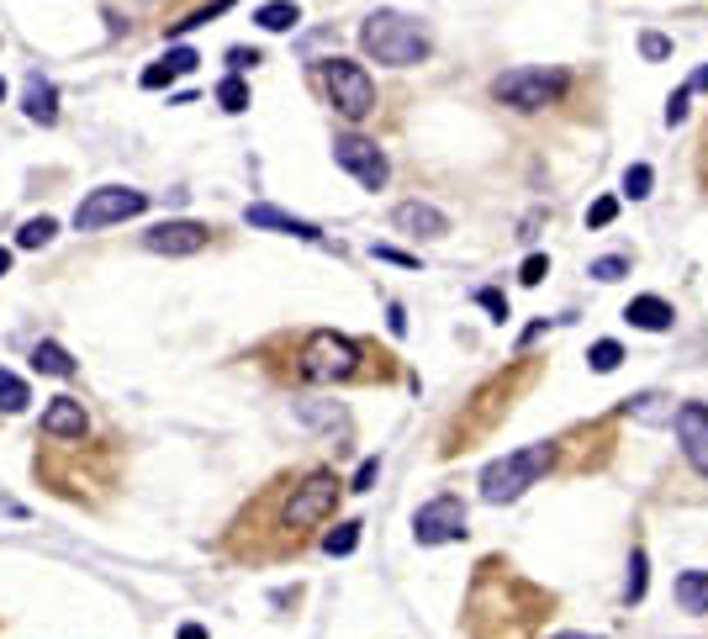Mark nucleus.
I'll list each match as a JSON object with an SVG mask.
<instances>
[{
    "instance_id": "25",
    "label": "nucleus",
    "mask_w": 708,
    "mask_h": 639,
    "mask_svg": "<svg viewBox=\"0 0 708 639\" xmlns=\"http://www.w3.org/2000/svg\"><path fill=\"white\" fill-rule=\"evenodd\" d=\"M650 185H656V169H650V164H629V169H624V196H629V201H645Z\"/></svg>"
},
{
    "instance_id": "29",
    "label": "nucleus",
    "mask_w": 708,
    "mask_h": 639,
    "mask_svg": "<svg viewBox=\"0 0 708 639\" xmlns=\"http://www.w3.org/2000/svg\"><path fill=\"white\" fill-rule=\"evenodd\" d=\"M613 217H619V201H613V196H598L587 206V228H608Z\"/></svg>"
},
{
    "instance_id": "35",
    "label": "nucleus",
    "mask_w": 708,
    "mask_h": 639,
    "mask_svg": "<svg viewBox=\"0 0 708 639\" xmlns=\"http://www.w3.org/2000/svg\"><path fill=\"white\" fill-rule=\"evenodd\" d=\"M476 302H481V307H487V312L497 317V323H508V302H502V296H497V291H481V296H476Z\"/></svg>"
},
{
    "instance_id": "41",
    "label": "nucleus",
    "mask_w": 708,
    "mask_h": 639,
    "mask_svg": "<svg viewBox=\"0 0 708 639\" xmlns=\"http://www.w3.org/2000/svg\"><path fill=\"white\" fill-rule=\"evenodd\" d=\"M11 270V249H0V275H6Z\"/></svg>"
},
{
    "instance_id": "23",
    "label": "nucleus",
    "mask_w": 708,
    "mask_h": 639,
    "mask_svg": "<svg viewBox=\"0 0 708 639\" xmlns=\"http://www.w3.org/2000/svg\"><path fill=\"white\" fill-rule=\"evenodd\" d=\"M27 402H32V391H27V381H22V375L0 370V407H6V412H22Z\"/></svg>"
},
{
    "instance_id": "3",
    "label": "nucleus",
    "mask_w": 708,
    "mask_h": 639,
    "mask_svg": "<svg viewBox=\"0 0 708 639\" xmlns=\"http://www.w3.org/2000/svg\"><path fill=\"white\" fill-rule=\"evenodd\" d=\"M318 80L328 90V101L339 106V117L365 122L370 111H376V85H370L365 64H354V59H318Z\"/></svg>"
},
{
    "instance_id": "10",
    "label": "nucleus",
    "mask_w": 708,
    "mask_h": 639,
    "mask_svg": "<svg viewBox=\"0 0 708 639\" xmlns=\"http://www.w3.org/2000/svg\"><path fill=\"white\" fill-rule=\"evenodd\" d=\"M207 243H212V233L201 228V222H191V217L154 222V228L143 233V249H148V254H170V259H180V254H201Z\"/></svg>"
},
{
    "instance_id": "32",
    "label": "nucleus",
    "mask_w": 708,
    "mask_h": 639,
    "mask_svg": "<svg viewBox=\"0 0 708 639\" xmlns=\"http://www.w3.org/2000/svg\"><path fill=\"white\" fill-rule=\"evenodd\" d=\"M545 270H550V259H545V254H529L524 270H518V280H524V286H539V280H545Z\"/></svg>"
},
{
    "instance_id": "15",
    "label": "nucleus",
    "mask_w": 708,
    "mask_h": 639,
    "mask_svg": "<svg viewBox=\"0 0 708 639\" xmlns=\"http://www.w3.org/2000/svg\"><path fill=\"white\" fill-rule=\"evenodd\" d=\"M672 307L661 302V296H635V302L624 307V323H635V328H645V333H666L672 328Z\"/></svg>"
},
{
    "instance_id": "33",
    "label": "nucleus",
    "mask_w": 708,
    "mask_h": 639,
    "mask_svg": "<svg viewBox=\"0 0 708 639\" xmlns=\"http://www.w3.org/2000/svg\"><path fill=\"white\" fill-rule=\"evenodd\" d=\"M376 476H381V460H365L360 471H354V481H349V492H370L376 486Z\"/></svg>"
},
{
    "instance_id": "19",
    "label": "nucleus",
    "mask_w": 708,
    "mask_h": 639,
    "mask_svg": "<svg viewBox=\"0 0 708 639\" xmlns=\"http://www.w3.org/2000/svg\"><path fill=\"white\" fill-rule=\"evenodd\" d=\"M254 22L265 32H291L296 22H302V11H296V0H270V6L254 11Z\"/></svg>"
},
{
    "instance_id": "11",
    "label": "nucleus",
    "mask_w": 708,
    "mask_h": 639,
    "mask_svg": "<svg viewBox=\"0 0 708 639\" xmlns=\"http://www.w3.org/2000/svg\"><path fill=\"white\" fill-rule=\"evenodd\" d=\"M677 439H682V455L698 476H708V407L703 402H682L677 407Z\"/></svg>"
},
{
    "instance_id": "30",
    "label": "nucleus",
    "mask_w": 708,
    "mask_h": 639,
    "mask_svg": "<svg viewBox=\"0 0 708 639\" xmlns=\"http://www.w3.org/2000/svg\"><path fill=\"white\" fill-rule=\"evenodd\" d=\"M687 101H693V85L672 90V101H666V127H677V122L687 117Z\"/></svg>"
},
{
    "instance_id": "9",
    "label": "nucleus",
    "mask_w": 708,
    "mask_h": 639,
    "mask_svg": "<svg viewBox=\"0 0 708 639\" xmlns=\"http://www.w3.org/2000/svg\"><path fill=\"white\" fill-rule=\"evenodd\" d=\"M413 539L418 544H455V539H465V502L460 497L423 502L418 518H413Z\"/></svg>"
},
{
    "instance_id": "7",
    "label": "nucleus",
    "mask_w": 708,
    "mask_h": 639,
    "mask_svg": "<svg viewBox=\"0 0 708 639\" xmlns=\"http://www.w3.org/2000/svg\"><path fill=\"white\" fill-rule=\"evenodd\" d=\"M148 212V196L143 191H127V185H101V191H90L80 206H74V228L80 233H101L111 222H127Z\"/></svg>"
},
{
    "instance_id": "13",
    "label": "nucleus",
    "mask_w": 708,
    "mask_h": 639,
    "mask_svg": "<svg viewBox=\"0 0 708 639\" xmlns=\"http://www.w3.org/2000/svg\"><path fill=\"white\" fill-rule=\"evenodd\" d=\"M391 222H397L402 233H413V238H444L450 233V217H444L439 206H428V201H402L397 212H391Z\"/></svg>"
},
{
    "instance_id": "1",
    "label": "nucleus",
    "mask_w": 708,
    "mask_h": 639,
    "mask_svg": "<svg viewBox=\"0 0 708 639\" xmlns=\"http://www.w3.org/2000/svg\"><path fill=\"white\" fill-rule=\"evenodd\" d=\"M360 48H365L376 64L413 69V64L428 59L434 37H428L423 22H413V16H402V11H376V16H365V27H360Z\"/></svg>"
},
{
    "instance_id": "18",
    "label": "nucleus",
    "mask_w": 708,
    "mask_h": 639,
    "mask_svg": "<svg viewBox=\"0 0 708 639\" xmlns=\"http://www.w3.org/2000/svg\"><path fill=\"white\" fill-rule=\"evenodd\" d=\"M32 370H43V375H59V381H69V375H74V360H69V349H59L53 338H43V344L32 349Z\"/></svg>"
},
{
    "instance_id": "26",
    "label": "nucleus",
    "mask_w": 708,
    "mask_h": 639,
    "mask_svg": "<svg viewBox=\"0 0 708 639\" xmlns=\"http://www.w3.org/2000/svg\"><path fill=\"white\" fill-rule=\"evenodd\" d=\"M354 544H360V523H339V529L323 534V550L328 555H354Z\"/></svg>"
},
{
    "instance_id": "21",
    "label": "nucleus",
    "mask_w": 708,
    "mask_h": 639,
    "mask_svg": "<svg viewBox=\"0 0 708 639\" xmlns=\"http://www.w3.org/2000/svg\"><path fill=\"white\" fill-rule=\"evenodd\" d=\"M53 233H59L53 217H32V222H22V233H16V249H43V243H53Z\"/></svg>"
},
{
    "instance_id": "36",
    "label": "nucleus",
    "mask_w": 708,
    "mask_h": 639,
    "mask_svg": "<svg viewBox=\"0 0 708 639\" xmlns=\"http://www.w3.org/2000/svg\"><path fill=\"white\" fill-rule=\"evenodd\" d=\"M170 59H175V69H180V74H191V69L201 64V59H196V48H170Z\"/></svg>"
},
{
    "instance_id": "14",
    "label": "nucleus",
    "mask_w": 708,
    "mask_h": 639,
    "mask_svg": "<svg viewBox=\"0 0 708 639\" xmlns=\"http://www.w3.org/2000/svg\"><path fill=\"white\" fill-rule=\"evenodd\" d=\"M43 434H53V439H85V402L53 397L43 407Z\"/></svg>"
},
{
    "instance_id": "12",
    "label": "nucleus",
    "mask_w": 708,
    "mask_h": 639,
    "mask_svg": "<svg viewBox=\"0 0 708 639\" xmlns=\"http://www.w3.org/2000/svg\"><path fill=\"white\" fill-rule=\"evenodd\" d=\"M244 222H249V228H270V233L302 238V243H318V238H323V228H318V222H302V217L281 212V206H249V212H244Z\"/></svg>"
},
{
    "instance_id": "20",
    "label": "nucleus",
    "mask_w": 708,
    "mask_h": 639,
    "mask_svg": "<svg viewBox=\"0 0 708 639\" xmlns=\"http://www.w3.org/2000/svg\"><path fill=\"white\" fill-rule=\"evenodd\" d=\"M629 418H640V423H666V418H677L672 407H666V397H656V391H650V397H629Z\"/></svg>"
},
{
    "instance_id": "6",
    "label": "nucleus",
    "mask_w": 708,
    "mask_h": 639,
    "mask_svg": "<svg viewBox=\"0 0 708 639\" xmlns=\"http://www.w3.org/2000/svg\"><path fill=\"white\" fill-rule=\"evenodd\" d=\"M354 370H360V344H354V338L318 328L302 344V375H307V381L328 386V381H349Z\"/></svg>"
},
{
    "instance_id": "38",
    "label": "nucleus",
    "mask_w": 708,
    "mask_h": 639,
    "mask_svg": "<svg viewBox=\"0 0 708 639\" xmlns=\"http://www.w3.org/2000/svg\"><path fill=\"white\" fill-rule=\"evenodd\" d=\"M228 64H233V69H254V64H259V53H249V48H233V53H228Z\"/></svg>"
},
{
    "instance_id": "42",
    "label": "nucleus",
    "mask_w": 708,
    "mask_h": 639,
    "mask_svg": "<svg viewBox=\"0 0 708 639\" xmlns=\"http://www.w3.org/2000/svg\"><path fill=\"white\" fill-rule=\"evenodd\" d=\"M550 639H592V634H550Z\"/></svg>"
},
{
    "instance_id": "4",
    "label": "nucleus",
    "mask_w": 708,
    "mask_h": 639,
    "mask_svg": "<svg viewBox=\"0 0 708 639\" xmlns=\"http://www.w3.org/2000/svg\"><path fill=\"white\" fill-rule=\"evenodd\" d=\"M339 492H344V481L333 476V471H312V476L286 497V507H281V529L302 534V529H318V523H328L333 507H339Z\"/></svg>"
},
{
    "instance_id": "31",
    "label": "nucleus",
    "mask_w": 708,
    "mask_h": 639,
    "mask_svg": "<svg viewBox=\"0 0 708 639\" xmlns=\"http://www.w3.org/2000/svg\"><path fill=\"white\" fill-rule=\"evenodd\" d=\"M592 275H598V280H624V275H629V259L608 254V259H598V265H592Z\"/></svg>"
},
{
    "instance_id": "43",
    "label": "nucleus",
    "mask_w": 708,
    "mask_h": 639,
    "mask_svg": "<svg viewBox=\"0 0 708 639\" xmlns=\"http://www.w3.org/2000/svg\"><path fill=\"white\" fill-rule=\"evenodd\" d=\"M0 101H6V80H0Z\"/></svg>"
},
{
    "instance_id": "17",
    "label": "nucleus",
    "mask_w": 708,
    "mask_h": 639,
    "mask_svg": "<svg viewBox=\"0 0 708 639\" xmlns=\"http://www.w3.org/2000/svg\"><path fill=\"white\" fill-rule=\"evenodd\" d=\"M672 592H677V608L682 613H708V566L703 571H682Z\"/></svg>"
},
{
    "instance_id": "37",
    "label": "nucleus",
    "mask_w": 708,
    "mask_h": 639,
    "mask_svg": "<svg viewBox=\"0 0 708 639\" xmlns=\"http://www.w3.org/2000/svg\"><path fill=\"white\" fill-rule=\"evenodd\" d=\"M376 259H391V265H407V270H413V265H418V259H413V254H402V249H386V243H376Z\"/></svg>"
},
{
    "instance_id": "8",
    "label": "nucleus",
    "mask_w": 708,
    "mask_h": 639,
    "mask_svg": "<svg viewBox=\"0 0 708 639\" xmlns=\"http://www.w3.org/2000/svg\"><path fill=\"white\" fill-rule=\"evenodd\" d=\"M333 159H339V169H349V175L360 180L365 191H381L386 175H391L381 143H370V138H360V133H344L339 143H333Z\"/></svg>"
},
{
    "instance_id": "34",
    "label": "nucleus",
    "mask_w": 708,
    "mask_h": 639,
    "mask_svg": "<svg viewBox=\"0 0 708 639\" xmlns=\"http://www.w3.org/2000/svg\"><path fill=\"white\" fill-rule=\"evenodd\" d=\"M640 53H645V59H666V53H672V43H666L661 32H645V37H640Z\"/></svg>"
},
{
    "instance_id": "16",
    "label": "nucleus",
    "mask_w": 708,
    "mask_h": 639,
    "mask_svg": "<svg viewBox=\"0 0 708 639\" xmlns=\"http://www.w3.org/2000/svg\"><path fill=\"white\" fill-rule=\"evenodd\" d=\"M27 117L43 122V127L59 122V90H53L43 74H32V80H27Z\"/></svg>"
},
{
    "instance_id": "28",
    "label": "nucleus",
    "mask_w": 708,
    "mask_h": 639,
    "mask_svg": "<svg viewBox=\"0 0 708 639\" xmlns=\"http://www.w3.org/2000/svg\"><path fill=\"white\" fill-rule=\"evenodd\" d=\"M170 80H180V69H175V59H170V53H164L159 64H148V69H143V90H164Z\"/></svg>"
},
{
    "instance_id": "27",
    "label": "nucleus",
    "mask_w": 708,
    "mask_h": 639,
    "mask_svg": "<svg viewBox=\"0 0 708 639\" xmlns=\"http://www.w3.org/2000/svg\"><path fill=\"white\" fill-rule=\"evenodd\" d=\"M217 101H222V111H244L249 106V85L238 80V74H228V80L217 85Z\"/></svg>"
},
{
    "instance_id": "2",
    "label": "nucleus",
    "mask_w": 708,
    "mask_h": 639,
    "mask_svg": "<svg viewBox=\"0 0 708 639\" xmlns=\"http://www.w3.org/2000/svg\"><path fill=\"white\" fill-rule=\"evenodd\" d=\"M550 465H555L550 444H529V449H518V455H502V460H492L487 471H481V497L487 502H518Z\"/></svg>"
},
{
    "instance_id": "5",
    "label": "nucleus",
    "mask_w": 708,
    "mask_h": 639,
    "mask_svg": "<svg viewBox=\"0 0 708 639\" xmlns=\"http://www.w3.org/2000/svg\"><path fill=\"white\" fill-rule=\"evenodd\" d=\"M561 90H566V74L561 69H508V74H497L492 80V96L502 106H513V111H545L561 101Z\"/></svg>"
},
{
    "instance_id": "39",
    "label": "nucleus",
    "mask_w": 708,
    "mask_h": 639,
    "mask_svg": "<svg viewBox=\"0 0 708 639\" xmlns=\"http://www.w3.org/2000/svg\"><path fill=\"white\" fill-rule=\"evenodd\" d=\"M180 639H207V629H201V624H185V629H180Z\"/></svg>"
},
{
    "instance_id": "40",
    "label": "nucleus",
    "mask_w": 708,
    "mask_h": 639,
    "mask_svg": "<svg viewBox=\"0 0 708 639\" xmlns=\"http://www.w3.org/2000/svg\"><path fill=\"white\" fill-rule=\"evenodd\" d=\"M687 85H693V90H708V64H703V69H698V74H693V80H687Z\"/></svg>"
},
{
    "instance_id": "24",
    "label": "nucleus",
    "mask_w": 708,
    "mask_h": 639,
    "mask_svg": "<svg viewBox=\"0 0 708 639\" xmlns=\"http://www.w3.org/2000/svg\"><path fill=\"white\" fill-rule=\"evenodd\" d=\"M645 587H650V571H645V550L629 555V581H624V603H645Z\"/></svg>"
},
{
    "instance_id": "22",
    "label": "nucleus",
    "mask_w": 708,
    "mask_h": 639,
    "mask_svg": "<svg viewBox=\"0 0 708 639\" xmlns=\"http://www.w3.org/2000/svg\"><path fill=\"white\" fill-rule=\"evenodd\" d=\"M587 365H592V370H598V375H613V370H619V365H624V349H619V344H613V338H598V344H592V349H587Z\"/></svg>"
}]
</instances>
